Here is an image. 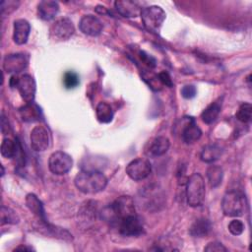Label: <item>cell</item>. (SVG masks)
<instances>
[{"label":"cell","mask_w":252,"mask_h":252,"mask_svg":"<svg viewBox=\"0 0 252 252\" xmlns=\"http://www.w3.org/2000/svg\"><path fill=\"white\" fill-rule=\"evenodd\" d=\"M170 143L168 138L158 136L151 139L145 146V154L150 158H158L164 155L169 149Z\"/></svg>","instance_id":"cell-13"},{"label":"cell","mask_w":252,"mask_h":252,"mask_svg":"<svg viewBox=\"0 0 252 252\" xmlns=\"http://www.w3.org/2000/svg\"><path fill=\"white\" fill-rule=\"evenodd\" d=\"M15 251L16 250H24V251H32V250H34L33 248H32V247H28V246H25V245H21V246H18V247H16L15 249H14Z\"/></svg>","instance_id":"cell-37"},{"label":"cell","mask_w":252,"mask_h":252,"mask_svg":"<svg viewBox=\"0 0 252 252\" xmlns=\"http://www.w3.org/2000/svg\"><path fill=\"white\" fill-rule=\"evenodd\" d=\"M31 32V25L25 19H18L14 22L13 40L18 45H23L28 41Z\"/></svg>","instance_id":"cell-15"},{"label":"cell","mask_w":252,"mask_h":252,"mask_svg":"<svg viewBox=\"0 0 252 252\" xmlns=\"http://www.w3.org/2000/svg\"><path fill=\"white\" fill-rule=\"evenodd\" d=\"M95 12H97L98 14H107L108 11H107V8H105L104 6H96L95 7Z\"/></svg>","instance_id":"cell-36"},{"label":"cell","mask_w":252,"mask_h":252,"mask_svg":"<svg viewBox=\"0 0 252 252\" xmlns=\"http://www.w3.org/2000/svg\"><path fill=\"white\" fill-rule=\"evenodd\" d=\"M125 171L127 175L134 181H141L146 179L150 175L152 171V166L148 159L138 158L131 160L126 165Z\"/></svg>","instance_id":"cell-8"},{"label":"cell","mask_w":252,"mask_h":252,"mask_svg":"<svg viewBox=\"0 0 252 252\" xmlns=\"http://www.w3.org/2000/svg\"><path fill=\"white\" fill-rule=\"evenodd\" d=\"M73 166V159L71 156L62 151H56L52 153L48 159L49 170L56 174L62 175L67 173Z\"/></svg>","instance_id":"cell-6"},{"label":"cell","mask_w":252,"mask_h":252,"mask_svg":"<svg viewBox=\"0 0 252 252\" xmlns=\"http://www.w3.org/2000/svg\"><path fill=\"white\" fill-rule=\"evenodd\" d=\"M222 104V97L218 98L211 104H209L201 113L202 121L206 124H212L218 118Z\"/></svg>","instance_id":"cell-20"},{"label":"cell","mask_w":252,"mask_h":252,"mask_svg":"<svg viewBox=\"0 0 252 252\" xmlns=\"http://www.w3.org/2000/svg\"><path fill=\"white\" fill-rule=\"evenodd\" d=\"M16 88L18 89L22 98L27 102H33L34 96H35V91H36V86L34 79L29 75V74H24L23 76L18 78Z\"/></svg>","instance_id":"cell-12"},{"label":"cell","mask_w":252,"mask_h":252,"mask_svg":"<svg viewBox=\"0 0 252 252\" xmlns=\"http://www.w3.org/2000/svg\"><path fill=\"white\" fill-rule=\"evenodd\" d=\"M20 115L25 122H35L40 119L41 110L37 104L30 102L20 109Z\"/></svg>","instance_id":"cell-22"},{"label":"cell","mask_w":252,"mask_h":252,"mask_svg":"<svg viewBox=\"0 0 252 252\" xmlns=\"http://www.w3.org/2000/svg\"><path fill=\"white\" fill-rule=\"evenodd\" d=\"M197 90L193 85H186L181 89V95L184 98H193L196 95Z\"/></svg>","instance_id":"cell-32"},{"label":"cell","mask_w":252,"mask_h":252,"mask_svg":"<svg viewBox=\"0 0 252 252\" xmlns=\"http://www.w3.org/2000/svg\"><path fill=\"white\" fill-rule=\"evenodd\" d=\"M31 147L35 152H44L50 146V134L43 125H36L31 132Z\"/></svg>","instance_id":"cell-10"},{"label":"cell","mask_w":252,"mask_h":252,"mask_svg":"<svg viewBox=\"0 0 252 252\" xmlns=\"http://www.w3.org/2000/svg\"><path fill=\"white\" fill-rule=\"evenodd\" d=\"M59 11V5L55 1L43 0L37 5V16L43 21H50L55 18Z\"/></svg>","instance_id":"cell-17"},{"label":"cell","mask_w":252,"mask_h":252,"mask_svg":"<svg viewBox=\"0 0 252 252\" xmlns=\"http://www.w3.org/2000/svg\"><path fill=\"white\" fill-rule=\"evenodd\" d=\"M221 155H222V149L220 146L214 144V145L205 146L201 152L200 158L204 162L211 163L218 160Z\"/></svg>","instance_id":"cell-23"},{"label":"cell","mask_w":252,"mask_h":252,"mask_svg":"<svg viewBox=\"0 0 252 252\" xmlns=\"http://www.w3.org/2000/svg\"><path fill=\"white\" fill-rule=\"evenodd\" d=\"M251 115H252V105L248 102H244L239 106L235 114V117L237 120H239L242 123H249L251 121Z\"/></svg>","instance_id":"cell-28"},{"label":"cell","mask_w":252,"mask_h":252,"mask_svg":"<svg viewBox=\"0 0 252 252\" xmlns=\"http://www.w3.org/2000/svg\"><path fill=\"white\" fill-rule=\"evenodd\" d=\"M212 229V224L209 220L205 218H200L196 220L189 228V233L193 237H205L207 236Z\"/></svg>","instance_id":"cell-19"},{"label":"cell","mask_w":252,"mask_h":252,"mask_svg":"<svg viewBox=\"0 0 252 252\" xmlns=\"http://www.w3.org/2000/svg\"><path fill=\"white\" fill-rule=\"evenodd\" d=\"M1 131H2L3 135H7L10 132V130H9V123L6 120V117L3 114H2V118H1Z\"/></svg>","instance_id":"cell-35"},{"label":"cell","mask_w":252,"mask_h":252,"mask_svg":"<svg viewBox=\"0 0 252 252\" xmlns=\"http://www.w3.org/2000/svg\"><path fill=\"white\" fill-rule=\"evenodd\" d=\"M29 56L24 53H13L5 56L3 60V69L7 73L15 75L22 72L28 67Z\"/></svg>","instance_id":"cell-11"},{"label":"cell","mask_w":252,"mask_h":252,"mask_svg":"<svg viewBox=\"0 0 252 252\" xmlns=\"http://www.w3.org/2000/svg\"><path fill=\"white\" fill-rule=\"evenodd\" d=\"M202 136L201 129L196 125L195 120L189 117V122L185 125L182 131V140L186 144H193L197 142Z\"/></svg>","instance_id":"cell-18"},{"label":"cell","mask_w":252,"mask_h":252,"mask_svg":"<svg viewBox=\"0 0 252 252\" xmlns=\"http://www.w3.org/2000/svg\"><path fill=\"white\" fill-rule=\"evenodd\" d=\"M228 230L232 235H240L244 231V223L240 220H232L228 223Z\"/></svg>","instance_id":"cell-31"},{"label":"cell","mask_w":252,"mask_h":252,"mask_svg":"<svg viewBox=\"0 0 252 252\" xmlns=\"http://www.w3.org/2000/svg\"><path fill=\"white\" fill-rule=\"evenodd\" d=\"M118 231L123 236H139L144 231L142 220L136 215H129L117 224Z\"/></svg>","instance_id":"cell-9"},{"label":"cell","mask_w":252,"mask_h":252,"mask_svg":"<svg viewBox=\"0 0 252 252\" xmlns=\"http://www.w3.org/2000/svg\"><path fill=\"white\" fill-rule=\"evenodd\" d=\"M75 32V27L69 18L56 20L49 29V36L57 41L69 39Z\"/></svg>","instance_id":"cell-7"},{"label":"cell","mask_w":252,"mask_h":252,"mask_svg":"<svg viewBox=\"0 0 252 252\" xmlns=\"http://www.w3.org/2000/svg\"><path fill=\"white\" fill-rule=\"evenodd\" d=\"M223 171L219 165H210L207 169V177L210 183V186L213 188L218 187L222 181Z\"/></svg>","instance_id":"cell-26"},{"label":"cell","mask_w":252,"mask_h":252,"mask_svg":"<svg viewBox=\"0 0 252 252\" xmlns=\"http://www.w3.org/2000/svg\"><path fill=\"white\" fill-rule=\"evenodd\" d=\"M135 214L134 201L130 196H120L111 204L102 209L100 213L101 219L113 226L117 224L127 216Z\"/></svg>","instance_id":"cell-1"},{"label":"cell","mask_w":252,"mask_h":252,"mask_svg":"<svg viewBox=\"0 0 252 252\" xmlns=\"http://www.w3.org/2000/svg\"><path fill=\"white\" fill-rule=\"evenodd\" d=\"M19 220H20V218L14 210L6 206L1 207V224H5V223L16 224L19 222Z\"/></svg>","instance_id":"cell-27"},{"label":"cell","mask_w":252,"mask_h":252,"mask_svg":"<svg viewBox=\"0 0 252 252\" xmlns=\"http://www.w3.org/2000/svg\"><path fill=\"white\" fill-rule=\"evenodd\" d=\"M21 149V145L19 142H16L10 138H5L0 147V152L3 158H13L18 155V152Z\"/></svg>","instance_id":"cell-24"},{"label":"cell","mask_w":252,"mask_h":252,"mask_svg":"<svg viewBox=\"0 0 252 252\" xmlns=\"http://www.w3.org/2000/svg\"><path fill=\"white\" fill-rule=\"evenodd\" d=\"M114 6L118 14L126 18H136L141 15L142 8L137 2L130 0H117L114 2Z\"/></svg>","instance_id":"cell-16"},{"label":"cell","mask_w":252,"mask_h":252,"mask_svg":"<svg viewBox=\"0 0 252 252\" xmlns=\"http://www.w3.org/2000/svg\"><path fill=\"white\" fill-rule=\"evenodd\" d=\"M204 250L207 251V252H221V251H226L227 249L220 242L213 241V242H210L204 248Z\"/></svg>","instance_id":"cell-33"},{"label":"cell","mask_w":252,"mask_h":252,"mask_svg":"<svg viewBox=\"0 0 252 252\" xmlns=\"http://www.w3.org/2000/svg\"><path fill=\"white\" fill-rule=\"evenodd\" d=\"M247 201L245 195L238 190H231L224 194L221 209L227 217H240L246 212Z\"/></svg>","instance_id":"cell-3"},{"label":"cell","mask_w":252,"mask_h":252,"mask_svg":"<svg viewBox=\"0 0 252 252\" xmlns=\"http://www.w3.org/2000/svg\"><path fill=\"white\" fill-rule=\"evenodd\" d=\"M140 16L142 18L143 25L147 31L154 33H158L166 15L161 7L152 5L143 8Z\"/></svg>","instance_id":"cell-5"},{"label":"cell","mask_w":252,"mask_h":252,"mask_svg":"<svg viewBox=\"0 0 252 252\" xmlns=\"http://www.w3.org/2000/svg\"><path fill=\"white\" fill-rule=\"evenodd\" d=\"M80 31L90 36H97L102 32V24L98 18L94 15H85L79 23Z\"/></svg>","instance_id":"cell-14"},{"label":"cell","mask_w":252,"mask_h":252,"mask_svg":"<svg viewBox=\"0 0 252 252\" xmlns=\"http://www.w3.org/2000/svg\"><path fill=\"white\" fill-rule=\"evenodd\" d=\"M96 118L100 123H109L113 118V110L110 104L105 101H100L95 108Z\"/></svg>","instance_id":"cell-25"},{"label":"cell","mask_w":252,"mask_h":252,"mask_svg":"<svg viewBox=\"0 0 252 252\" xmlns=\"http://www.w3.org/2000/svg\"><path fill=\"white\" fill-rule=\"evenodd\" d=\"M75 186L84 194H96L105 189L107 185L106 176L97 170H81L75 176Z\"/></svg>","instance_id":"cell-2"},{"label":"cell","mask_w":252,"mask_h":252,"mask_svg":"<svg viewBox=\"0 0 252 252\" xmlns=\"http://www.w3.org/2000/svg\"><path fill=\"white\" fill-rule=\"evenodd\" d=\"M26 204H27V207L29 208V210L32 214H34L38 218L39 220L46 221L43 205H42L41 201L37 198L36 195H34L32 193L28 194L26 197Z\"/></svg>","instance_id":"cell-21"},{"label":"cell","mask_w":252,"mask_h":252,"mask_svg":"<svg viewBox=\"0 0 252 252\" xmlns=\"http://www.w3.org/2000/svg\"><path fill=\"white\" fill-rule=\"evenodd\" d=\"M20 5L19 1H15V0H8V1H2L0 4V8H1V15H9L12 12H14L15 10L18 9Z\"/></svg>","instance_id":"cell-30"},{"label":"cell","mask_w":252,"mask_h":252,"mask_svg":"<svg viewBox=\"0 0 252 252\" xmlns=\"http://www.w3.org/2000/svg\"><path fill=\"white\" fill-rule=\"evenodd\" d=\"M158 81L160 83H162L163 85H165V86H167L169 88H171L172 85H173L172 80H171L169 74L167 72H165V71H162V72L158 73Z\"/></svg>","instance_id":"cell-34"},{"label":"cell","mask_w":252,"mask_h":252,"mask_svg":"<svg viewBox=\"0 0 252 252\" xmlns=\"http://www.w3.org/2000/svg\"><path fill=\"white\" fill-rule=\"evenodd\" d=\"M206 195V186L203 176L195 172L186 183V201L190 207H199L203 204Z\"/></svg>","instance_id":"cell-4"},{"label":"cell","mask_w":252,"mask_h":252,"mask_svg":"<svg viewBox=\"0 0 252 252\" xmlns=\"http://www.w3.org/2000/svg\"><path fill=\"white\" fill-rule=\"evenodd\" d=\"M80 84L79 75L74 71H67L63 75V85L67 90L75 89Z\"/></svg>","instance_id":"cell-29"}]
</instances>
